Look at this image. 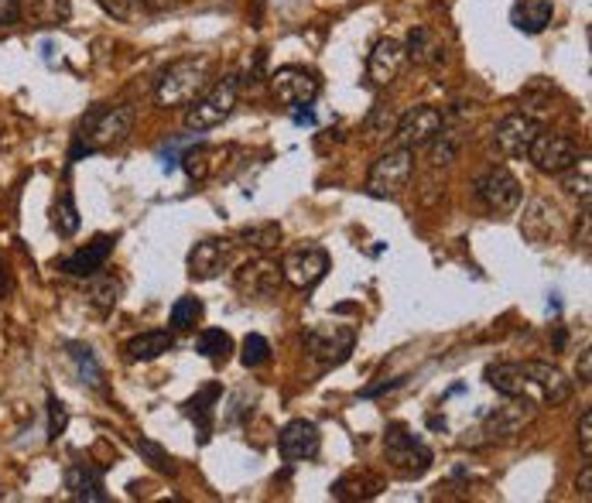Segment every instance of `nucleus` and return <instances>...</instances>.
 Listing matches in <instances>:
<instances>
[{"label":"nucleus","mask_w":592,"mask_h":503,"mask_svg":"<svg viewBox=\"0 0 592 503\" xmlns=\"http://www.w3.org/2000/svg\"><path fill=\"white\" fill-rule=\"evenodd\" d=\"M72 350V359L79 363V374L87 377L93 387H100L103 384V374H100V367H96V359H93V353L87 350V346H69Z\"/></svg>","instance_id":"38"},{"label":"nucleus","mask_w":592,"mask_h":503,"mask_svg":"<svg viewBox=\"0 0 592 503\" xmlns=\"http://www.w3.org/2000/svg\"><path fill=\"white\" fill-rule=\"evenodd\" d=\"M487 384L500 390L503 398H521L534 408L548 404L558 408L572 398V380L551 363L531 359V363H493L487 367Z\"/></svg>","instance_id":"1"},{"label":"nucleus","mask_w":592,"mask_h":503,"mask_svg":"<svg viewBox=\"0 0 592 503\" xmlns=\"http://www.w3.org/2000/svg\"><path fill=\"white\" fill-rule=\"evenodd\" d=\"M209 87H213V59L195 55V59H179L161 72L155 100L164 110H179V106H192Z\"/></svg>","instance_id":"2"},{"label":"nucleus","mask_w":592,"mask_h":503,"mask_svg":"<svg viewBox=\"0 0 592 503\" xmlns=\"http://www.w3.org/2000/svg\"><path fill=\"white\" fill-rule=\"evenodd\" d=\"M90 301L96 305L100 312H110L121 298V282L114 274H90V285H87Z\"/></svg>","instance_id":"28"},{"label":"nucleus","mask_w":592,"mask_h":503,"mask_svg":"<svg viewBox=\"0 0 592 503\" xmlns=\"http://www.w3.org/2000/svg\"><path fill=\"white\" fill-rule=\"evenodd\" d=\"M521 233L531 243H555L561 233H566V216L551 199H531L521 219Z\"/></svg>","instance_id":"10"},{"label":"nucleus","mask_w":592,"mask_h":503,"mask_svg":"<svg viewBox=\"0 0 592 503\" xmlns=\"http://www.w3.org/2000/svg\"><path fill=\"white\" fill-rule=\"evenodd\" d=\"M380 490H384V480L377 477V472L356 469V472H346V477L335 480L329 493H332L335 500H374Z\"/></svg>","instance_id":"22"},{"label":"nucleus","mask_w":592,"mask_h":503,"mask_svg":"<svg viewBox=\"0 0 592 503\" xmlns=\"http://www.w3.org/2000/svg\"><path fill=\"white\" fill-rule=\"evenodd\" d=\"M240 359H243V367L247 370H253V367H264V363L271 359V343L264 340V335H247L243 340V353H240Z\"/></svg>","instance_id":"35"},{"label":"nucleus","mask_w":592,"mask_h":503,"mask_svg":"<svg viewBox=\"0 0 592 503\" xmlns=\"http://www.w3.org/2000/svg\"><path fill=\"white\" fill-rule=\"evenodd\" d=\"M411 175H414V151L390 148L374 161L371 179H366V192L374 199H394V195H401L408 188Z\"/></svg>","instance_id":"4"},{"label":"nucleus","mask_w":592,"mask_h":503,"mask_svg":"<svg viewBox=\"0 0 592 503\" xmlns=\"http://www.w3.org/2000/svg\"><path fill=\"white\" fill-rule=\"evenodd\" d=\"M110 250H114V237H96L93 243L76 250L72 258H66V261L59 264V271L69 274V277H90V274H96V271L106 264Z\"/></svg>","instance_id":"19"},{"label":"nucleus","mask_w":592,"mask_h":503,"mask_svg":"<svg viewBox=\"0 0 592 503\" xmlns=\"http://www.w3.org/2000/svg\"><path fill=\"white\" fill-rule=\"evenodd\" d=\"M476 195H479V203H483L490 213L497 216H511L521 209V199H524V192H521V182L506 172V168H490V172L476 182Z\"/></svg>","instance_id":"8"},{"label":"nucleus","mask_w":592,"mask_h":503,"mask_svg":"<svg viewBox=\"0 0 592 503\" xmlns=\"http://www.w3.org/2000/svg\"><path fill=\"white\" fill-rule=\"evenodd\" d=\"M281 282H285V277H281V264L271 261L267 254L247 261V264L237 271V288H240L247 298H271V295L281 288Z\"/></svg>","instance_id":"13"},{"label":"nucleus","mask_w":592,"mask_h":503,"mask_svg":"<svg viewBox=\"0 0 592 503\" xmlns=\"http://www.w3.org/2000/svg\"><path fill=\"white\" fill-rule=\"evenodd\" d=\"M48 408H52V418H48V438L55 442V438H59L62 432H66V408L59 404V401H48Z\"/></svg>","instance_id":"41"},{"label":"nucleus","mask_w":592,"mask_h":503,"mask_svg":"<svg viewBox=\"0 0 592 503\" xmlns=\"http://www.w3.org/2000/svg\"><path fill=\"white\" fill-rule=\"evenodd\" d=\"M219 155V148H206V145H200V148H192V151H185L182 155V168H185V172L192 175V179H206L209 172H213V168H216V158Z\"/></svg>","instance_id":"32"},{"label":"nucleus","mask_w":592,"mask_h":503,"mask_svg":"<svg viewBox=\"0 0 592 503\" xmlns=\"http://www.w3.org/2000/svg\"><path fill=\"white\" fill-rule=\"evenodd\" d=\"M579 445H582V456H592V411H582L579 418Z\"/></svg>","instance_id":"42"},{"label":"nucleus","mask_w":592,"mask_h":503,"mask_svg":"<svg viewBox=\"0 0 592 503\" xmlns=\"http://www.w3.org/2000/svg\"><path fill=\"white\" fill-rule=\"evenodd\" d=\"M463 151V137L456 130H439L432 141H429V164L432 168H445V164H453Z\"/></svg>","instance_id":"27"},{"label":"nucleus","mask_w":592,"mask_h":503,"mask_svg":"<svg viewBox=\"0 0 592 503\" xmlns=\"http://www.w3.org/2000/svg\"><path fill=\"white\" fill-rule=\"evenodd\" d=\"M172 346H175L172 332H164V329H151V332L134 335V340L127 343V359H130V363H151V359L164 356Z\"/></svg>","instance_id":"24"},{"label":"nucleus","mask_w":592,"mask_h":503,"mask_svg":"<svg viewBox=\"0 0 592 503\" xmlns=\"http://www.w3.org/2000/svg\"><path fill=\"white\" fill-rule=\"evenodd\" d=\"M353 329H346V325H316V329H308L305 332V346H308V353H312L316 359H322V363H340V359H346L350 356V350H353Z\"/></svg>","instance_id":"15"},{"label":"nucleus","mask_w":592,"mask_h":503,"mask_svg":"<svg viewBox=\"0 0 592 503\" xmlns=\"http://www.w3.org/2000/svg\"><path fill=\"white\" fill-rule=\"evenodd\" d=\"M527 158H531V164L538 168L542 175H566V172H572V168L579 164V145L572 141V137H566V134L542 130L531 141Z\"/></svg>","instance_id":"6"},{"label":"nucleus","mask_w":592,"mask_h":503,"mask_svg":"<svg viewBox=\"0 0 592 503\" xmlns=\"http://www.w3.org/2000/svg\"><path fill=\"white\" fill-rule=\"evenodd\" d=\"M200 353H203L209 363H216V367H223V363H227L230 353H234L230 332H223V329H206V332L200 335Z\"/></svg>","instance_id":"30"},{"label":"nucleus","mask_w":592,"mask_h":503,"mask_svg":"<svg viewBox=\"0 0 592 503\" xmlns=\"http://www.w3.org/2000/svg\"><path fill=\"white\" fill-rule=\"evenodd\" d=\"M100 8L124 24H134V21H140V14H145V4H140V0H100Z\"/></svg>","instance_id":"36"},{"label":"nucleus","mask_w":592,"mask_h":503,"mask_svg":"<svg viewBox=\"0 0 592 503\" xmlns=\"http://www.w3.org/2000/svg\"><path fill=\"white\" fill-rule=\"evenodd\" d=\"M506 401H511V404L493 408V411L483 418L490 435H517L524 425H531L534 404H531V401H521V398H506Z\"/></svg>","instance_id":"21"},{"label":"nucleus","mask_w":592,"mask_h":503,"mask_svg":"<svg viewBox=\"0 0 592 503\" xmlns=\"http://www.w3.org/2000/svg\"><path fill=\"white\" fill-rule=\"evenodd\" d=\"M405 62H408L405 45L394 38H380L371 52V59H366V76H371L374 87H390L401 76Z\"/></svg>","instance_id":"17"},{"label":"nucleus","mask_w":592,"mask_h":503,"mask_svg":"<svg viewBox=\"0 0 592 503\" xmlns=\"http://www.w3.org/2000/svg\"><path fill=\"white\" fill-rule=\"evenodd\" d=\"M271 90H274V100L285 103V106H308L316 96H319V79L308 72V69H298V66H288V69H277L271 76Z\"/></svg>","instance_id":"11"},{"label":"nucleus","mask_w":592,"mask_h":503,"mask_svg":"<svg viewBox=\"0 0 592 503\" xmlns=\"http://www.w3.org/2000/svg\"><path fill=\"white\" fill-rule=\"evenodd\" d=\"M579 380H582V384L592 380V356H589V350H585L582 359H579Z\"/></svg>","instance_id":"46"},{"label":"nucleus","mask_w":592,"mask_h":503,"mask_svg":"<svg viewBox=\"0 0 592 503\" xmlns=\"http://www.w3.org/2000/svg\"><path fill=\"white\" fill-rule=\"evenodd\" d=\"M52 227H55V233H59V237H72V233L79 230V209H76L69 192L62 195L59 203H55V209H52Z\"/></svg>","instance_id":"31"},{"label":"nucleus","mask_w":592,"mask_h":503,"mask_svg":"<svg viewBox=\"0 0 592 503\" xmlns=\"http://www.w3.org/2000/svg\"><path fill=\"white\" fill-rule=\"evenodd\" d=\"M579 493H582V500H592V466H585L582 469V477H579Z\"/></svg>","instance_id":"45"},{"label":"nucleus","mask_w":592,"mask_h":503,"mask_svg":"<svg viewBox=\"0 0 592 503\" xmlns=\"http://www.w3.org/2000/svg\"><path fill=\"white\" fill-rule=\"evenodd\" d=\"M384 459L401 472V477H421L432 466V449L408 428L394 425L384 435Z\"/></svg>","instance_id":"5"},{"label":"nucleus","mask_w":592,"mask_h":503,"mask_svg":"<svg viewBox=\"0 0 592 503\" xmlns=\"http://www.w3.org/2000/svg\"><path fill=\"white\" fill-rule=\"evenodd\" d=\"M542 134V124L534 121L531 114H511V117H503L493 130V141L500 148L503 158H524L527 148L534 137Z\"/></svg>","instance_id":"12"},{"label":"nucleus","mask_w":592,"mask_h":503,"mask_svg":"<svg viewBox=\"0 0 592 503\" xmlns=\"http://www.w3.org/2000/svg\"><path fill=\"white\" fill-rule=\"evenodd\" d=\"M200 319H203V301L200 298L185 295V298H179L172 305V329H195V325H200Z\"/></svg>","instance_id":"34"},{"label":"nucleus","mask_w":592,"mask_h":503,"mask_svg":"<svg viewBox=\"0 0 592 503\" xmlns=\"http://www.w3.org/2000/svg\"><path fill=\"white\" fill-rule=\"evenodd\" d=\"M130 130H134V106L121 103V106L100 110V114H93V127H90L93 151L96 148H114V145L127 141Z\"/></svg>","instance_id":"14"},{"label":"nucleus","mask_w":592,"mask_h":503,"mask_svg":"<svg viewBox=\"0 0 592 503\" xmlns=\"http://www.w3.org/2000/svg\"><path fill=\"white\" fill-rule=\"evenodd\" d=\"M569 175V172H566ZM566 192H572V195H579L582 203H589V168L582 164V172H576V175H569L566 179Z\"/></svg>","instance_id":"40"},{"label":"nucleus","mask_w":592,"mask_h":503,"mask_svg":"<svg viewBox=\"0 0 592 503\" xmlns=\"http://www.w3.org/2000/svg\"><path fill=\"white\" fill-rule=\"evenodd\" d=\"M145 11H155V14H164V11H175L182 0H140Z\"/></svg>","instance_id":"44"},{"label":"nucleus","mask_w":592,"mask_h":503,"mask_svg":"<svg viewBox=\"0 0 592 503\" xmlns=\"http://www.w3.org/2000/svg\"><path fill=\"white\" fill-rule=\"evenodd\" d=\"M319 445H322V435L312 422H305V418H295L277 435V449L288 462H305V459H316L319 456Z\"/></svg>","instance_id":"16"},{"label":"nucleus","mask_w":592,"mask_h":503,"mask_svg":"<svg viewBox=\"0 0 592 503\" xmlns=\"http://www.w3.org/2000/svg\"><path fill=\"white\" fill-rule=\"evenodd\" d=\"M11 288V282H8V267H4V261H0V295H4Z\"/></svg>","instance_id":"48"},{"label":"nucleus","mask_w":592,"mask_h":503,"mask_svg":"<svg viewBox=\"0 0 592 503\" xmlns=\"http://www.w3.org/2000/svg\"><path fill=\"white\" fill-rule=\"evenodd\" d=\"M21 21V0H0V27H11Z\"/></svg>","instance_id":"43"},{"label":"nucleus","mask_w":592,"mask_h":503,"mask_svg":"<svg viewBox=\"0 0 592 503\" xmlns=\"http://www.w3.org/2000/svg\"><path fill=\"white\" fill-rule=\"evenodd\" d=\"M442 127H445V117H442L439 106H429V103L411 106L408 114L398 117V127H394V145L408 148V151L425 148Z\"/></svg>","instance_id":"7"},{"label":"nucleus","mask_w":592,"mask_h":503,"mask_svg":"<svg viewBox=\"0 0 592 503\" xmlns=\"http://www.w3.org/2000/svg\"><path fill=\"white\" fill-rule=\"evenodd\" d=\"M398 110H394L390 103H377L371 110V117H366L363 124V134H366V141L377 145V141H387V137H394V127H398Z\"/></svg>","instance_id":"26"},{"label":"nucleus","mask_w":592,"mask_h":503,"mask_svg":"<svg viewBox=\"0 0 592 503\" xmlns=\"http://www.w3.org/2000/svg\"><path fill=\"white\" fill-rule=\"evenodd\" d=\"M511 18H514V24L521 27V32L538 35V32H545V27L551 24L555 8H551V0H521Z\"/></svg>","instance_id":"25"},{"label":"nucleus","mask_w":592,"mask_h":503,"mask_svg":"<svg viewBox=\"0 0 592 503\" xmlns=\"http://www.w3.org/2000/svg\"><path fill=\"white\" fill-rule=\"evenodd\" d=\"M66 490L72 500H87V503H106L103 490V472L90 462H76L66 469Z\"/></svg>","instance_id":"20"},{"label":"nucleus","mask_w":592,"mask_h":503,"mask_svg":"<svg viewBox=\"0 0 592 503\" xmlns=\"http://www.w3.org/2000/svg\"><path fill=\"white\" fill-rule=\"evenodd\" d=\"M216 398H219V384H209L203 395H195V398L189 401V414L203 425V435H200L203 442L209 438V418H213V401H216Z\"/></svg>","instance_id":"33"},{"label":"nucleus","mask_w":592,"mask_h":503,"mask_svg":"<svg viewBox=\"0 0 592 503\" xmlns=\"http://www.w3.org/2000/svg\"><path fill=\"white\" fill-rule=\"evenodd\" d=\"M137 453H145V456L151 459V466H155L158 472H164V477H175V472H179L175 459L168 456L161 445H155V442H148V438H137Z\"/></svg>","instance_id":"37"},{"label":"nucleus","mask_w":592,"mask_h":503,"mask_svg":"<svg viewBox=\"0 0 592 503\" xmlns=\"http://www.w3.org/2000/svg\"><path fill=\"white\" fill-rule=\"evenodd\" d=\"M35 14L45 21V24H62L69 18V0H38Z\"/></svg>","instance_id":"39"},{"label":"nucleus","mask_w":592,"mask_h":503,"mask_svg":"<svg viewBox=\"0 0 592 503\" xmlns=\"http://www.w3.org/2000/svg\"><path fill=\"white\" fill-rule=\"evenodd\" d=\"M401 380H387V384H380V387H371V390H363L366 398H377V395H384V390H394Z\"/></svg>","instance_id":"47"},{"label":"nucleus","mask_w":592,"mask_h":503,"mask_svg":"<svg viewBox=\"0 0 592 503\" xmlns=\"http://www.w3.org/2000/svg\"><path fill=\"white\" fill-rule=\"evenodd\" d=\"M237 96H240V79H237V76L216 79L213 87L189 106L185 127H189V130H213V127H219L223 121L234 114Z\"/></svg>","instance_id":"3"},{"label":"nucleus","mask_w":592,"mask_h":503,"mask_svg":"<svg viewBox=\"0 0 592 503\" xmlns=\"http://www.w3.org/2000/svg\"><path fill=\"white\" fill-rule=\"evenodd\" d=\"M326 271H329V254L322 247H298L281 261V277L298 291L316 288L326 277Z\"/></svg>","instance_id":"9"},{"label":"nucleus","mask_w":592,"mask_h":503,"mask_svg":"<svg viewBox=\"0 0 592 503\" xmlns=\"http://www.w3.org/2000/svg\"><path fill=\"white\" fill-rule=\"evenodd\" d=\"M281 227L277 222H258V227H247L240 230V243L250 247V250H258V254H271V250L281 243Z\"/></svg>","instance_id":"29"},{"label":"nucleus","mask_w":592,"mask_h":503,"mask_svg":"<svg viewBox=\"0 0 592 503\" xmlns=\"http://www.w3.org/2000/svg\"><path fill=\"white\" fill-rule=\"evenodd\" d=\"M405 52H408V59H414L418 66H442L445 62V45L432 27H411Z\"/></svg>","instance_id":"23"},{"label":"nucleus","mask_w":592,"mask_h":503,"mask_svg":"<svg viewBox=\"0 0 592 503\" xmlns=\"http://www.w3.org/2000/svg\"><path fill=\"white\" fill-rule=\"evenodd\" d=\"M227 264H230V240H219V237L200 240L189 254V274L195 282H209V277H216Z\"/></svg>","instance_id":"18"}]
</instances>
